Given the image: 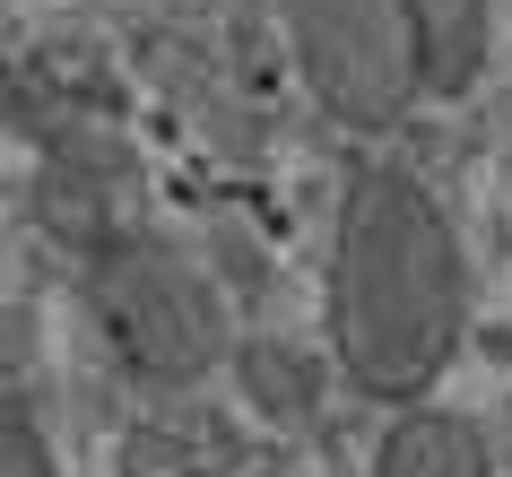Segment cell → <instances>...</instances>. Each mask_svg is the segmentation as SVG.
<instances>
[{
    "label": "cell",
    "mask_w": 512,
    "mask_h": 477,
    "mask_svg": "<svg viewBox=\"0 0 512 477\" xmlns=\"http://www.w3.org/2000/svg\"><path fill=\"white\" fill-rule=\"evenodd\" d=\"M330 339L356 391L417 399L460 347V243L426 183L365 165L339 209L330 261Z\"/></svg>",
    "instance_id": "cell-1"
},
{
    "label": "cell",
    "mask_w": 512,
    "mask_h": 477,
    "mask_svg": "<svg viewBox=\"0 0 512 477\" xmlns=\"http://www.w3.org/2000/svg\"><path fill=\"white\" fill-rule=\"evenodd\" d=\"M278 18L296 35V61L313 96L356 131L400 122L408 96L426 87V53L408 27V0H278Z\"/></svg>",
    "instance_id": "cell-2"
},
{
    "label": "cell",
    "mask_w": 512,
    "mask_h": 477,
    "mask_svg": "<svg viewBox=\"0 0 512 477\" xmlns=\"http://www.w3.org/2000/svg\"><path fill=\"white\" fill-rule=\"evenodd\" d=\"M96 321L148 382H200L226 356L209 287L157 243H113L96 261Z\"/></svg>",
    "instance_id": "cell-3"
},
{
    "label": "cell",
    "mask_w": 512,
    "mask_h": 477,
    "mask_svg": "<svg viewBox=\"0 0 512 477\" xmlns=\"http://www.w3.org/2000/svg\"><path fill=\"white\" fill-rule=\"evenodd\" d=\"M374 477H495V451L469 417H443V408H408L374 451Z\"/></svg>",
    "instance_id": "cell-4"
},
{
    "label": "cell",
    "mask_w": 512,
    "mask_h": 477,
    "mask_svg": "<svg viewBox=\"0 0 512 477\" xmlns=\"http://www.w3.org/2000/svg\"><path fill=\"white\" fill-rule=\"evenodd\" d=\"M408 27L426 53V87L460 96L486 70V0H408Z\"/></svg>",
    "instance_id": "cell-5"
},
{
    "label": "cell",
    "mask_w": 512,
    "mask_h": 477,
    "mask_svg": "<svg viewBox=\"0 0 512 477\" xmlns=\"http://www.w3.org/2000/svg\"><path fill=\"white\" fill-rule=\"evenodd\" d=\"M243 391L261 399L270 417H304L313 408V365L296 347H243Z\"/></svg>",
    "instance_id": "cell-6"
},
{
    "label": "cell",
    "mask_w": 512,
    "mask_h": 477,
    "mask_svg": "<svg viewBox=\"0 0 512 477\" xmlns=\"http://www.w3.org/2000/svg\"><path fill=\"white\" fill-rule=\"evenodd\" d=\"M0 477H53V460H44L27 417H9V434H0Z\"/></svg>",
    "instance_id": "cell-7"
}]
</instances>
